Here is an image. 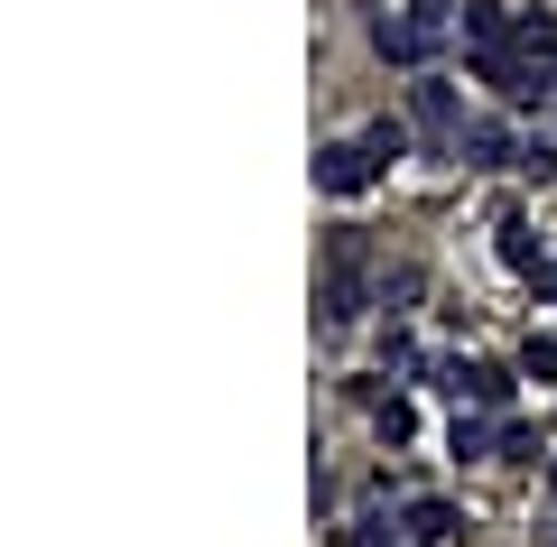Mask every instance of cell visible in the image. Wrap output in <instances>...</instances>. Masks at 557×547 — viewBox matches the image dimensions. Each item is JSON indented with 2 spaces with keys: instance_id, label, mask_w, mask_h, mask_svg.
Listing matches in <instances>:
<instances>
[{
  "instance_id": "cell-1",
  "label": "cell",
  "mask_w": 557,
  "mask_h": 547,
  "mask_svg": "<svg viewBox=\"0 0 557 547\" xmlns=\"http://www.w3.org/2000/svg\"><path fill=\"white\" fill-rule=\"evenodd\" d=\"M381 176H391V158H381L372 139H325V149H317V196H335V204L372 196Z\"/></svg>"
},
{
  "instance_id": "cell-2",
  "label": "cell",
  "mask_w": 557,
  "mask_h": 547,
  "mask_svg": "<svg viewBox=\"0 0 557 547\" xmlns=\"http://www.w3.org/2000/svg\"><path fill=\"white\" fill-rule=\"evenodd\" d=\"M409 121H418V130H428V149H456V139H465V94H456V84H446V75H418L409 84Z\"/></svg>"
},
{
  "instance_id": "cell-3",
  "label": "cell",
  "mask_w": 557,
  "mask_h": 547,
  "mask_svg": "<svg viewBox=\"0 0 557 547\" xmlns=\"http://www.w3.org/2000/svg\"><path fill=\"white\" fill-rule=\"evenodd\" d=\"M437 390L456 399V409H511V372H502V362H437Z\"/></svg>"
},
{
  "instance_id": "cell-4",
  "label": "cell",
  "mask_w": 557,
  "mask_h": 547,
  "mask_svg": "<svg viewBox=\"0 0 557 547\" xmlns=\"http://www.w3.org/2000/svg\"><path fill=\"white\" fill-rule=\"evenodd\" d=\"M354 315H362V251L344 241V251H335V278H325V297H317V325H325V334H344Z\"/></svg>"
},
{
  "instance_id": "cell-5",
  "label": "cell",
  "mask_w": 557,
  "mask_h": 547,
  "mask_svg": "<svg viewBox=\"0 0 557 547\" xmlns=\"http://www.w3.org/2000/svg\"><path fill=\"white\" fill-rule=\"evenodd\" d=\"M493 233H502V241H493V251H502V270H520V278H548V270H557V260H548V233H539L530 214H502Z\"/></svg>"
},
{
  "instance_id": "cell-6",
  "label": "cell",
  "mask_w": 557,
  "mask_h": 547,
  "mask_svg": "<svg viewBox=\"0 0 557 547\" xmlns=\"http://www.w3.org/2000/svg\"><path fill=\"white\" fill-rule=\"evenodd\" d=\"M372 47H381L391 65H428V57H437V38H428L409 10H372Z\"/></svg>"
},
{
  "instance_id": "cell-7",
  "label": "cell",
  "mask_w": 557,
  "mask_h": 547,
  "mask_svg": "<svg viewBox=\"0 0 557 547\" xmlns=\"http://www.w3.org/2000/svg\"><path fill=\"white\" fill-rule=\"evenodd\" d=\"M465 167H520V149H530V139H511V121H465Z\"/></svg>"
},
{
  "instance_id": "cell-8",
  "label": "cell",
  "mask_w": 557,
  "mask_h": 547,
  "mask_svg": "<svg viewBox=\"0 0 557 547\" xmlns=\"http://www.w3.org/2000/svg\"><path fill=\"white\" fill-rule=\"evenodd\" d=\"M446 455H465V464L502 455V418H493V409H456V427H446Z\"/></svg>"
},
{
  "instance_id": "cell-9",
  "label": "cell",
  "mask_w": 557,
  "mask_h": 547,
  "mask_svg": "<svg viewBox=\"0 0 557 547\" xmlns=\"http://www.w3.org/2000/svg\"><path fill=\"white\" fill-rule=\"evenodd\" d=\"M511 20H520V10H511V0H465V47H511Z\"/></svg>"
},
{
  "instance_id": "cell-10",
  "label": "cell",
  "mask_w": 557,
  "mask_h": 547,
  "mask_svg": "<svg viewBox=\"0 0 557 547\" xmlns=\"http://www.w3.org/2000/svg\"><path fill=\"white\" fill-rule=\"evenodd\" d=\"M362 409H372V427H381V446H409V427H418V409L399 390H372V381H362Z\"/></svg>"
},
{
  "instance_id": "cell-11",
  "label": "cell",
  "mask_w": 557,
  "mask_h": 547,
  "mask_svg": "<svg viewBox=\"0 0 557 547\" xmlns=\"http://www.w3.org/2000/svg\"><path fill=\"white\" fill-rule=\"evenodd\" d=\"M456 529H465V520H456V501H409V538H418V547H446Z\"/></svg>"
},
{
  "instance_id": "cell-12",
  "label": "cell",
  "mask_w": 557,
  "mask_h": 547,
  "mask_svg": "<svg viewBox=\"0 0 557 547\" xmlns=\"http://www.w3.org/2000/svg\"><path fill=\"white\" fill-rule=\"evenodd\" d=\"M511 47H530V57H557V10H520V20H511Z\"/></svg>"
},
{
  "instance_id": "cell-13",
  "label": "cell",
  "mask_w": 557,
  "mask_h": 547,
  "mask_svg": "<svg viewBox=\"0 0 557 547\" xmlns=\"http://www.w3.org/2000/svg\"><path fill=\"white\" fill-rule=\"evenodd\" d=\"M502 464H539V427L530 418H502Z\"/></svg>"
},
{
  "instance_id": "cell-14",
  "label": "cell",
  "mask_w": 557,
  "mask_h": 547,
  "mask_svg": "<svg viewBox=\"0 0 557 547\" xmlns=\"http://www.w3.org/2000/svg\"><path fill=\"white\" fill-rule=\"evenodd\" d=\"M409 20H418V28H428V38H446V28H456V20H465V0H409Z\"/></svg>"
},
{
  "instance_id": "cell-15",
  "label": "cell",
  "mask_w": 557,
  "mask_h": 547,
  "mask_svg": "<svg viewBox=\"0 0 557 547\" xmlns=\"http://www.w3.org/2000/svg\"><path fill=\"white\" fill-rule=\"evenodd\" d=\"M520 372H530V381H557V344H548V334H530V344H520Z\"/></svg>"
},
{
  "instance_id": "cell-16",
  "label": "cell",
  "mask_w": 557,
  "mask_h": 547,
  "mask_svg": "<svg viewBox=\"0 0 557 547\" xmlns=\"http://www.w3.org/2000/svg\"><path fill=\"white\" fill-rule=\"evenodd\" d=\"M381 372H428V362H418L409 334H381Z\"/></svg>"
},
{
  "instance_id": "cell-17",
  "label": "cell",
  "mask_w": 557,
  "mask_h": 547,
  "mask_svg": "<svg viewBox=\"0 0 557 547\" xmlns=\"http://www.w3.org/2000/svg\"><path fill=\"white\" fill-rule=\"evenodd\" d=\"M520 176H557V139H548V130H539L530 149H520Z\"/></svg>"
},
{
  "instance_id": "cell-18",
  "label": "cell",
  "mask_w": 557,
  "mask_h": 547,
  "mask_svg": "<svg viewBox=\"0 0 557 547\" xmlns=\"http://www.w3.org/2000/svg\"><path fill=\"white\" fill-rule=\"evenodd\" d=\"M362 139H372L381 158H409V130H399V121H372V130H362Z\"/></svg>"
},
{
  "instance_id": "cell-19",
  "label": "cell",
  "mask_w": 557,
  "mask_h": 547,
  "mask_svg": "<svg viewBox=\"0 0 557 547\" xmlns=\"http://www.w3.org/2000/svg\"><path fill=\"white\" fill-rule=\"evenodd\" d=\"M548 501H557V464H548Z\"/></svg>"
},
{
  "instance_id": "cell-20",
  "label": "cell",
  "mask_w": 557,
  "mask_h": 547,
  "mask_svg": "<svg viewBox=\"0 0 557 547\" xmlns=\"http://www.w3.org/2000/svg\"><path fill=\"white\" fill-rule=\"evenodd\" d=\"M548 260H557V233H548Z\"/></svg>"
}]
</instances>
